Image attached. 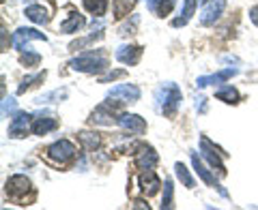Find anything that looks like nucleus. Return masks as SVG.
Masks as SVG:
<instances>
[{
  "label": "nucleus",
  "instance_id": "obj_33",
  "mask_svg": "<svg viewBox=\"0 0 258 210\" xmlns=\"http://www.w3.org/2000/svg\"><path fill=\"white\" fill-rule=\"evenodd\" d=\"M7 114H15V99H3V116H7Z\"/></svg>",
  "mask_w": 258,
  "mask_h": 210
},
{
  "label": "nucleus",
  "instance_id": "obj_6",
  "mask_svg": "<svg viewBox=\"0 0 258 210\" xmlns=\"http://www.w3.org/2000/svg\"><path fill=\"white\" fill-rule=\"evenodd\" d=\"M108 99H118L120 103H136L140 99V88L134 84H118L108 92Z\"/></svg>",
  "mask_w": 258,
  "mask_h": 210
},
{
  "label": "nucleus",
  "instance_id": "obj_7",
  "mask_svg": "<svg viewBox=\"0 0 258 210\" xmlns=\"http://www.w3.org/2000/svg\"><path fill=\"white\" fill-rule=\"evenodd\" d=\"M56 127H58V120H56V116L52 112H41V114H37L32 118V125H30L35 135H45V133L54 131Z\"/></svg>",
  "mask_w": 258,
  "mask_h": 210
},
{
  "label": "nucleus",
  "instance_id": "obj_14",
  "mask_svg": "<svg viewBox=\"0 0 258 210\" xmlns=\"http://www.w3.org/2000/svg\"><path fill=\"white\" fill-rule=\"evenodd\" d=\"M118 125L123 129H127V131H132V133H138V135H142L144 131H147V123H144V118H140L138 114H120Z\"/></svg>",
  "mask_w": 258,
  "mask_h": 210
},
{
  "label": "nucleus",
  "instance_id": "obj_15",
  "mask_svg": "<svg viewBox=\"0 0 258 210\" xmlns=\"http://www.w3.org/2000/svg\"><path fill=\"white\" fill-rule=\"evenodd\" d=\"M140 56H142V47L140 45H120L116 50V60L123 62V64H129V67L138 62Z\"/></svg>",
  "mask_w": 258,
  "mask_h": 210
},
{
  "label": "nucleus",
  "instance_id": "obj_36",
  "mask_svg": "<svg viewBox=\"0 0 258 210\" xmlns=\"http://www.w3.org/2000/svg\"><path fill=\"white\" fill-rule=\"evenodd\" d=\"M196 110H198V112H205V110H207L205 99H198V103H196Z\"/></svg>",
  "mask_w": 258,
  "mask_h": 210
},
{
  "label": "nucleus",
  "instance_id": "obj_21",
  "mask_svg": "<svg viewBox=\"0 0 258 210\" xmlns=\"http://www.w3.org/2000/svg\"><path fill=\"white\" fill-rule=\"evenodd\" d=\"M147 3H149V9L153 13H157L159 18H164V15H168L172 11V7H174L176 0H147Z\"/></svg>",
  "mask_w": 258,
  "mask_h": 210
},
{
  "label": "nucleus",
  "instance_id": "obj_20",
  "mask_svg": "<svg viewBox=\"0 0 258 210\" xmlns=\"http://www.w3.org/2000/svg\"><path fill=\"white\" fill-rule=\"evenodd\" d=\"M24 15L35 22V24H47L50 22V15H47V11L43 9L41 5H32V7H26V11H24Z\"/></svg>",
  "mask_w": 258,
  "mask_h": 210
},
{
  "label": "nucleus",
  "instance_id": "obj_24",
  "mask_svg": "<svg viewBox=\"0 0 258 210\" xmlns=\"http://www.w3.org/2000/svg\"><path fill=\"white\" fill-rule=\"evenodd\" d=\"M215 96L224 103H239V92H237V88H232V86L220 88V90L215 92Z\"/></svg>",
  "mask_w": 258,
  "mask_h": 210
},
{
  "label": "nucleus",
  "instance_id": "obj_30",
  "mask_svg": "<svg viewBox=\"0 0 258 210\" xmlns=\"http://www.w3.org/2000/svg\"><path fill=\"white\" fill-rule=\"evenodd\" d=\"M103 37V32H97V35H95V32H93V35L91 37H86V39H80V41H74V43H71L69 45V50H82V47H86V45H91L93 41H97V39H101Z\"/></svg>",
  "mask_w": 258,
  "mask_h": 210
},
{
  "label": "nucleus",
  "instance_id": "obj_4",
  "mask_svg": "<svg viewBox=\"0 0 258 210\" xmlns=\"http://www.w3.org/2000/svg\"><path fill=\"white\" fill-rule=\"evenodd\" d=\"M200 152H203V157L209 161V165H211L213 169H217V174L226 176V167H224V161H222V152L217 150L213 144L207 140V137H200Z\"/></svg>",
  "mask_w": 258,
  "mask_h": 210
},
{
  "label": "nucleus",
  "instance_id": "obj_10",
  "mask_svg": "<svg viewBox=\"0 0 258 210\" xmlns=\"http://www.w3.org/2000/svg\"><path fill=\"white\" fill-rule=\"evenodd\" d=\"M224 9H226V0H211V3H207L203 9V15H200V24L203 26H211V24L220 20Z\"/></svg>",
  "mask_w": 258,
  "mask_h": 210
},
{
  "label": "nucleus",
  "instance_id": "obj_19",
  "mask_svg": "<svg viewBox=\"0 0 258 210\" xmlns=\"http://www.w3.org/2000/svg\"><path fill=\"white\" fill-rule=\"evenodd\" d=\"M84 26V18L80 13H71L67 20L60 24V32L62 35H71V32H78L80 28Z\"/></svg>",
  "mask_w": 258,
  "mask_h": 210
},
{
  "label": "nucleus",
  "instance_id": "obj_26",
  "mask_svg": "<svg viewBox=\"0 0 258 210\" xmlns=\"http://www.w3.org/2000/svg\"><path fill=\"white\" fill-rule=\"evenodd\" d=\"M174 206V187H172V180L168 178L164 182V197H161V210H168V208H172Z\"/></svg>",
  "mask_w": 258,
  "mask_h": 210
},
{
  "label": "nucleus",
  "instance_id": "obj_37",
  "mask_svg": "<svg viewBox=\"0 0 258 210\" xmlns=\"http://www.w3.org/2000/svg\"><path fill=\"white\" fill-rule=\"evenodd\" d=\"M7 50V30L3 28V52Z\"/></svg>",
  "mask_w": 258,
  "mask_h": 210
},
{
  "label": "nucleus",
  "instance_id": "obj_39",
  "mask_svg": "<svg viewBox=\"0 0 258 210\" xmlns=\"http://www.w3.org/2000/svg\"><path fill=\"white\" fill-rule=\"evenodd\" d=\"M198 3H203V5H207V3H209V0H198Z\"/></svg>",
  "mask_w": 258,
  "mask_h": 210
},
{
  "label": "nucleus",
  "instance_id": "obj_28",
  "mask_svg": "<svg viewBox=\"0 0 258 210\" xmlns=\"http://www.w3.org/2000/svg\"><path fill=\"white\" fill-rule=\"evenodd\" d=\"M174 172H176V178H179V180H181V182H183V184H185V187H187V189H191V187H194V178H191L189 169L185 167V165L181 163V161H179V163L174 165Z\"/></svg>",
  "mask_w": 258,
  "mask_h": 210
},
{
  "label": "nucleus",
  "instance_id": "obj_13",
  "mask_svg": "<svg viewBox=\"0 0 258 210\" xmlns=\"http://www.w3.org/2000/svg\"><path fill=\"white\" fill-rule=\"evenodd\" d=\"M30 114H26V112H15L13 114V120L9 125V135L11 137H24L30 127Z\"/></svg>",
  "mask_w": 258,
  "mask_h": 210
},
{
  "label": "nucleus",
  "instance_id": "obj_32",
  "mask_svg": "<svg viewBox=\"0 0 258 210\" xmlns=\"http://www.w3.org/2000/svg\"><path fill=\"white\" fill-rule=\"evenodd\" d=\"M138 22H140V18H138V15H134L132 24H123V26H120V35H134V30H136V26H138Z\"/></svg>",
  "mask_w": 258,
  "mask_h": 210
},
{
  "label": "nucleus",
  "instance_id": "obj_35",
  "mask_svg": "<svg viewBox=\"0 0 258 210\" xmlns=\"http://www.w3.org/2000/svg\"><path fill=\"white\" fill-rule=\"evenodd\" d=\"M249 18H252V22H254L256 26H258V7H254V9L249 11Z\"/></svg>",
  "mask_w": 258,
  "mask_h": 210
},
{
  "label": "nucleus",
  "instance_id": "obj_16",
  "mask_svg": "<svg viewBox=\"0 0 258 210\" xmlns=\"http://www.w3.org/2000/svg\"><path fill=\"white\" fill-rule=\"evenodd\" d=\"M159 187H161V180L153 169H147V172L140 176V191L144 193V195H155V193L159 191Z\"/></svg>",
  "mask_w": 258,
  "mask_h": 210
},
{
  "label": "nucleus",
  "instance_id": "obj_8",
  "mask_svg": "<svg viewBox=\"0 0 258 210\" xmlns=\"http://www.w3.org/2000/svg\"><path fill=\"white\" fill-rule=\"evenodd\" d=\"M30 41H45V35L35 28H18L13 32V47L15 50H24Z\"/></svg>",
  "mask_w": 258,
  "mask_h": 210
},
{
  "label": "nucleus",
  "instance_id": "obj_25",
  "mask_svg": "<svg viewBox=\"0 0 258 210\" xmlns=\"http://www.w3.org/2000/svg\"><path fill=\"white\" fill-rule=\"evenodd\" d=\"M80 142H82V146L86 150H97V148L101 146V137L97 135V133H88V131L80 133Z\"/></svg>",
  "mask_w": 258,
  "mask_h": 210
},
{
  "label": "nucleus",
  "instance_id": "obj_38",
  "mask_svg": "<svg viewBox=\"0 0 258 210\" xmlns=\"http://www.w3.org/2000/svg\"><path fill=\"white\" fill-rule=\"evenodd\" d=\"M134 208H149V204H144V201H136Z\"/></svg>",
  "mask_w": 258,
  "mask_h": 210
},
{
  "label": "nucleus",
  "instance_id": "obj_18",
  "mask_svg": "<svg viewBox=\"0 0 258 210\" xmlns=\"http://www.w3.org/2000/svg\"><path fill=\"white\" fill-rule=\"evenodd\" d=\"M196 5H198V0H183V11H181V18L172 20V26H174V28L185 26V24H187V22L191 20V15L196 13Z\"/></svg>",
  "mask_w": 258,
  "mask_h": 210
},
{
  "label": "nucleus",
  "instance_id": "obj_31",
  "mask_svg": "<svg viewBox=\"0 0 258 210\" xmlns=\"http://www.w3.org/2000/svg\"><path fill=\"white\" fill-rule=\"evenodd\" d=\"M20 62L24 64V67H37V64L41 62V54H37V52H26V54L20 56Z\"/></svg>",
  "mask_w": 258,
  "mask_h": 210
},
{
  "label": "nucleus",
  "instance_id": "obj_27",
  "mask_svg": "<svg viewBox=\"0 0 258 210\" xmlns=\"http://www.w3.org/2000/svg\"><path fill=\"white\" fill-rule=\"evenodd\" d=\"M45 71H43V73H37V75H30V77H24L22 79V84L18 86V94H24V92H26L28 90V88H32V86H37V82H43V79H45Z\"/></svg>",
  "mask_w": 258,
  "mask_h": 210
},
{
  "label": "nucleus",
  "instance_id": "obj_12",
  "mask_svg": "<svg viewBox=\"0 0 258 210\" xmlns=\"http://www.w3.org/2000/svg\"><path fill=\"white\" fill-rule=\"evenodd\" d=\"M237 75V69H224V71H217V73H211V75H200L196 79V86L198 88H205V86H215V84H224L228 82L230 77Z\"/></svg>",
  "mask_w": 258,
  "mask_h": 210
},
{
  "label": "nucleus",
  "instance_id": "obj_23",
  "mask_svg": "<svg viewBox=\"0 0 258 210\" xmlns=\"http://www.w3.org/2000/svg\"><path fill=\"white\" fill-rule=\"evenodd\" d=\"M136 7V0H114V5H112V9H114V18L116 20H123L125 15H129Z\"/></svg>",
  "mask_w": 258,
  "mask_h": 210
},
{
  "label": "nucleus",
  "instance_id": "obj_3",
  "mask_svg": "<svg viewBox=\"0 0 258 210\" xmlns=\"http://www.w3.org/2000/svg\"><path fill=\"white\" fill-rule=\"evenodd\" d=\"M74 157H76V146L69 140H58L47 148V159L54 161V163H58V165L69 163Z\"/></svg>",
  "mask_w": 258,
  "mask_h": 210
},
{
  "label": "nucleus",
  "instance_id": "obj_29",
  "mask_svg": "<svg viewBox=\"0 0 258 210\" xmlns=\"http://www.w3.org/2000/svg\"><path fill=\"white\" fill-rule=\"evenodd\" d=\"M64 96H67V90L64 88H58V90H52V92H47V94H43L41 99H37L39 103H58V101H62Z\"/></svg>",
  "mask_w": 258,
  "mask_h": 210
},
{
  "label": "nucleus",
  "instance_id": "obj_2",
  "mask_svg": "<svg viewBox=\"0 0 258 210\" xmlns=\"http://www.w3.org/2000/svg\"><path fill=\"white\" fill-rule=\"evenodd\" d=\"M155 99L159 103L161 114L172 118L176 114V110H179V103H181V88L176 84H172V82H168V84L159 86L155 90Z\"/></svg>",
  "mask_w": 258,
  "mask_h": 210
},
{
  "label": "nucleus",
  "instance_id": "obj_1",
  "mask_svg": "<svg viewBox=\"0 0 258 210\" xmlns=\"http://www.w3.org/2000/svg\"><path fill=\"white\" fill-rule=\"evenodd\" d=\"M69 67L80 73H99V71L108 69V56L103 50H95V52H84L76 56L69 62Z\"/></svg>",
  "mask_w": 258,
  "mask_h": 210
},
{
  "label": "nucleus",
  "instance_id": "obj_17",
  "mask_svg": "<svg viewBox=\"0 0 258 210\" xmlns=\"http://www.w3.org/2000/svg\"><path fill=\"white\" fill-rule=\"evenodd\" d=\"M91 120L93 125H106V127H110L112 123H118V118H114V114L110 112V103H106V105H99L93 114H91Z\"/></svg>",
  "mask_w": 258,
  "mask_h": 210
},
{
  "label": "nucleus",
  "instance_id": "obj_11",
  "mask_svg": "<svg viewBox=\"0 0 258 210\" xmlns=\"http://www.w3.org/2000/svg\"><path fill=\"white\" fill-rule=\"evenodd\" d=\"M191 165H194V172H196V174L200 176V178H203V180L209 184V187H215L217 191L222 193V197H228V193H226V189H224V187H220V184H217L215 176H213V174L209 172V169L203 165V161L198 159V155H196V152H191Z\"/></svg>",
  "mask_w": 258,
  "mask_h": 210
},
{
  "label": "nucleus",
  "instance_id": "obj_5",
  "mask_svg": "<svg viewBox=\"0 0 258 210\" xmlns=\"http://www.w3.org/2000/svg\"><path fill=\"white\" fill-rule=\"evenodd\" d=\"M30 189H32V184L24 174H15L7 180V195L11 199H22Z\"/></svg>",
  "mask_w": 258,
  "mask_h": 210
},
{
  "label": "nucleus",
  "instance_id": "obj_34",
  "mask_svg": "<svg viewBox=\"0 0 258 210\" xmlns=\"http://www.w3.org/2000/svg\"><path fill=\"white\" fill-rule=\"evenodd\" d=\"M118 77H125V71H112V73L99 77V82L106 84V82H112V79H118Z\"/></svg>",
  "mask_w": 258,
  "mask_h": 210
},
{
  "label": "nucleus",
  "instance_id": "obj_9",
  "mask_svg": "<svg viewBox=\"0 0 258 210\" xmlns=\"http://www.w3.org/2000/svg\"><path fill=\"white\" fill-rule=\"evenodd\" d=\"M157 152L153 146H147V144H142V146L138 148V152H136V167L142 169V172H147V169H153L157 165Z\"/></svg>",
  "mask_w": 258,
  "mask_h": 210
},
{
  "label": "nucleus",
  "instance_id": "obj_22",
  "mask_svg": "<svg viewBox=\"0 0 258 210\" xmlns=\"http://www.w3.org/2000/svg\"><path fill=\"white\" fill-rule=\"evenodd\" d=\"M84 9L93 13L95 18H101L108 11V0H84Z\"/></svg>",
  "mask_w": 258,
  "mask_h": 210
}]
</instances>
